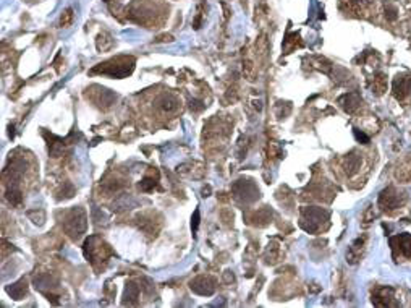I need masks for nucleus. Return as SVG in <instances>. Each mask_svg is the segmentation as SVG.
Segmentation results:
<instances>
[{
  "label": "nucleus",
  "instance_id": "12",
  "mask_svg": "<svg viewBox=\"0 0 411 308\" xmlns=\"http://www.w3.org/2000/svg\"><path fill=\"white\" fill-rule=\"evenodd\" d=\"M198 225H199V209H196V211H195V216H193V220H191V227H193V232H196Z\"/></svg>",
  "mask_w": 411,
  "mask_h": 308
},
{
  "label": "nucleus",
  "instance_id": "5",
  "mask_svg": "<svg viewBox=\"0 0 411 308\" xmlns=\"http://www.w3.org/2000/svg\"><path fill=\"white\" fill-rule=\"evenodd\" d=\"M26 290H28V287H26V281H25V279H21V281H18L16 284H13V286L7 287V292H8L15 300H21L23 297H25V295H26Z\"/></svg>",
  "mask_w": 411,
  "mask_h": 308
},
{
  "label": "nucleus",
  "instance_id": "1",
  "mask_svg": "<svg viewBox=\"0 0 411 308\" xmlns=\"http://www.w3.org/2000/svg\"><path fill=\"white\" fill-rule=\"evenodd\" d=\"M133 68H134L133 57H115V59L99 63L96 68L91 70V73L107 75V77H112V78H125L128 75H131Z\"/></svg>",
  "mask_w": 411,
  "mask_h": 308
},
{
  "label": "nucleus",
  "instance_id": "8",
  "mask_svg": "<svg viewBox=\"0 0 411 308\" xmlns=\"http://www.w3.org/2000/svg\"><path fill=\"white\" fill-rule=\"evenodd\" d=\"M156 185H157V178H154V177H144L143 180H141L139 188L143 190V191H151V190L156 188Z\"/></svg>",
  "mask_w": 411,
  "mask_h": 308
},
{
  "label": "nucleus",
  "instance_id": "4",
  "mask_svg": "<svg viewBox=\"0 0 411 308\" xmlns=\"http://www.w3.org/2000/svg\"><path fill=\"white\" fill-rule=\"evenodd\" d=\"M191 290L199 295H212L215 286L212 279L201 276V277H196L195 281H191Z\"/></svg>",
  "mask_w": 411,
  "mask_h": 308
},
{
  "label": "nucleus",
  "instance_id": "10",
  "mask_svg": "<svg viewBox=\"0 0 411 308\" xmlns=\"http://www.w3.org/2000/svg\"><path fill=\"white\" fill-rule=\"evenodd\" d=\"M72 21H73V10H72V8H67V10L62 13L60 26H62V28H67V26L72 25Z\"/></svg>",
  "mask_w": 411,
  "mask_h": 308
},
{
  "label": "nucleus",
  "instance_id": "9",
  "mask_svg": "<svg viewBox=\"0 0 411 308\" xmlns=\"http://www.w3.org/2000/svg\"><path fill=\"white\" fill-rule=\"evenodd\" d=\"M139 295V289L136 284H126V292H125V299H131V300H136Z\"/></svg>",
  "mask_w": 411,
  "mask_h": 308
},
{
  "label": "nucleus",
  "instance_id": "3",
  "mask_svg": "<svg viewBox=\"0 0 411 308\" xmlns=\"http://www.w3.org/2000/svg\"><path fill=\"white\" fill-rule=\"evenodd\" d=\"M86 213L81 208H73L72 211L67 214L63 227H65L67 234L72 239H80L81 234H84L86 230Z\"/></svg>",
  "mask_w": 411,
  "mask_h": 308
},
{
  "label": "nucleus",
  "instance_id": "6",
  "mask_svg": "<svg viewBox=\"0 0 411 308\" xmlns=\"http://www.w3.org/2000/svg\"><path fill=\"white\" fill-rule=\"evenodd\" d=\"M96 44H97V49L99 50H107V49H110L114 45V39L110 38L109 34L102 33V34H99V36H97Z\"/></svg>",
  "mask_w": 411,
  "mask_h": 308
},
{
  "label": "nucleus",
  "instance_id": "2",
  "mask_svg": "<svg viewBox=\"0 0 411 308\" xmlns=\"http://www.w3.org/2000/svg\"><path fill=\"white\" fill-rule=\"evenodd\" d=\"M110 253L112 252H110L109 245L105 242H102L99 237H89L84 243V257L94 266L97 263H102V261H107Z\"/></svg>",
  "mask_w": 411,
  "mask_h": 308
},
{
  "label": "nucleus",
  "instance_id": "7",
  "mask_svg": "<svg viewBox=\"0 0 411 308\" xmlns=\"http://www.w3.org/2000/svg\"><path fill=\"white\" fill-rule=\"evenodd\" d=\"M161 107L164 110H167V112H172V110L177 109V101L172 96H164L161 99Z\"/></svg>",
  "mask_w": 411,
  "mask_h": 308
},
{
  "label": "nucleus",
  "instance_id": "11",
  "mask_svg": "<svg viewBox=\"0 0 411 308\" xmlns=\"http://www.w3.org/2000/svg\"><path fill=\"white\" fill-rule=\"evenodd\" d=\"M7 198L10 200V203H13V205H20L21 203V193L18 190H10L7 193Z\"/></svg>",
  "mask_w": 411,
  "mask_h": 308
}]
</instances>
